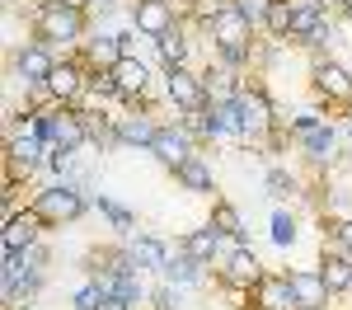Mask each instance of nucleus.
I'll return each mask as SVG.
<instances>
[{"mask_svg": "<svg viewBox=\"0 0 352 310\" xmlns=\"http://www.w3.org/2000/svg\"><path fill=\"white\" fill-rule=\"evenodd\" d=\"M127 250L136 254V263H141V268H164V263H169V250H164L160 240H151V235H136Z\"/></svg>", "mask_w": 352, "mask_h": 310, "instance_id": "b1692460", "label": "nucleus"}, {"mask_svg": "<svg viewBox=\"0 0 352 310\" xmlns=\"http://www.w3.org/2000/svg\"><path fill=\"white\" fill-rule=\"evenodd\" d=\"M122 56H127V43H122V38H94V43L85 47V66H89V71H113Z\"/></svg>", "mask_w": 352, "mask_h": 310, "instance_id": "dca6fc26", "label": "nucleus"}, {"mask_svg": "<svg viewBox=\"0 0 352 310\" xmlns=\"http://www.w3.org/2000/svg\"><path fill=\"white\" fill-rule=\"evenodd\" d=\"M85 80H89L85 66H76V61H56L52 76H47V94H52V104H80V99H85Z\"/></svg>", "mask_w": 352, "mask_h": 310, "instance_id": "6e6552de", "label": "nucleus"}, {"mask_svg": "<svg viewBox=\"0 0 352 310\" xmlns=\"http://www.w3.org/2000/svg\"><path fill=\"white\" fill-rule=\"evenodd\" d=\"M230 5H235V0H192V19H197L202 28H212Z\"/></svg>", "mask_w": 352, "mask_h": 310, "instance_id": "c85d7f7f", "label": "nucleus"}, {"mask_svg": "<svg viewBox=\"0 0 352 310\" xmlns=\"http://www.w3.org/2000/svg\"><path fill=\"white\" fill-rule=\"evenodd\" d=\"M80 118H85V137H89V146H94V151L118 146V118H104L99 109H80Z\"/></svg>", "mask_w": 352, "mask_h": 310, "instance_id": "f3484780", "label": "nucleus"}, {"mask_svg": "<svg viewBox=\"0 0 352 310\" xmlns=\"http://www.w3.org/2000/svg\"><path fill=\"white\" fill-rule=\"evenodd\" d=\"M343 19H348V28H352V0H348V10H343Z\"/></svg>", "mask_w": 352, "mask_h": 310, "instance_id": "79ce46f5", "label": "nucleus"}, {"mask_svg": "<svg viewBox=\"0 0 352 310\" xmlns=\"http://www.w3.org/2000/svg\"><path fill=\"white\" fill-rule=\"evenodd\" d=\"M164 94H169V104H179L184 113H197L202 104H207L202 76H192L188 66H179V71H169V76H164Z\"/></svg>", "mask_w": 352, "mask_h": 310, "instance_id": "1a4fd4ad", "label": "nucleus"}, {"mask_svg": "<svg viewBox=\"0 0 352 310\" xmlns=\"http://www.w3.org/2000/svg\"><path fill=\"white\" fill-rule=\"evenodd\" d=\"M38 235H43V221H38L33 212H19V217H10V221H5V250H19V254H24L28 245H38Z\"/></svg>", "mask_w": 352, "mask_h": 310, "instance_id": "4468645a", "label": "nucleus"}, {"mask_svg": "<svg viewBox=\"0 0 352 310\" xmlns=\"http://www.w3.org/2000/svg\"><path fill=\"white\" fill-rule=\"evenodd\" d=\"M113 80H118V89H122V99H127V104H141V99H146V89H151V71H146V61L122 56V61L113 66Z\"/></svg>", "mask_w": 352, "mask_h": 310, "instance_id": "f8f14e48", "label": "nucleus"}, {"mask_svg": "<svg viewBox=\"0 0 352 310\" xmlns=\"http://www.w3.org/2000/svg\"><path fill=\"white\" fill-rule=\"evenodd\" d=\"M217 250H221V235L207 225V230H188L184 235V254L188 258H197V263H212L217 258Z\"/></svg>", "mask_w": 352, "mask_h": 310, "instance_id": "4be33fe9", "label": "nucleus"}, {"mask_svg": "<svg viewBox=\"0 0 352 310\" xmlns=\"http://www.w3.org/2000/svg\"><path fill=\"white\" fill-rule=\"evenodd\" d=\"M99 212H104L118 230H132V212H127V207H118V202H109V197H99Z\"/></svg>", "mask_w": 352, "mask_h": 310, "instance_id": "72a5a7b5", "label": "nucleus"}, {"mask_svg": "<svg viewBox=\"0 0 352 310\" xmlns=\"http://www.w3.org/2000/svg\"><path fill=\"white\" fill-rule=\"evenodd\" d=\"M320 273H324L329 291L338 296V291H352V254H333L324 250V263H320Z\"/></svg>", "mask_w": 352, "mask_h": 310, "instance_id": "a211bd4d", "label": "nucleus"}, {"mask_svg": "<svg viewBox=\"0 0 352 310\" xmlns=\"http://www.w3.org/2000/svg\"><path fill=\"white\" fill-rule=\"evenodd\" d=\"M174 301H179V296H174V282H169V287H160V291H155V306H160V310H174Z\"/></svg>", "mask_w": 352, "mask_h": 310, "instance_id": "c9c22d12", "label": "nucleus"}, {"mask_svg": "<svg viewBox=\"0 0 352 310\" xmlns=\"http://www.w3.org/2000/svg\"><path fill=\"white\" fill-rule=\"evenodd\" d=\"M28 212L43 225H71V221L85 217V193L76 184H52V188H43V193L28 202Z\"/></svg>", "mask_w": 352, "mask_h": 310, "instance_id": "f257e3e1", "label": "nucleus"}, {"mask_svg": "<svg viewBox=\"0 0 352 310\" xmlns=\"http://www.w3.org/2000/svg\"><path fill=\"white\" fill-rule=\"evenodd\" d=\"M174 174H179V184H184L188 193H212V188H217V179H212V169H207V160H202V155H188V160L174 169Z\"/></svg>", "mask_w": 352, "mask_h": 310, "instance_id": "aec40b11", "label": "nucleus"}, {"mask_svg": "<svg viewBox=\"0 0 352 310\" xmlns=\"http://www.w3.org/2000/svg\"><path fill=\"white\" fill-rule=\"evenodd\" d=\"M333 240H338V250H343V254H352V221L333 225Z\"/></svg>", "mask_w": 352, "mask_h": 310, "instance_id": "f704fd0d", "label": "nucleus"}, {"mask_svg": "<svg viewBox=\"0 0 352 310\" xmlns=\"http://www.w3.org/2000/svg\"><path fill=\"white\" fill-rule=\"evenodd\" d=\"M155 52H160L164 71H179V66H188V33H184V28H169L164 38H155Z\"/></svg>", "mask_w": 352, "mask_h": 310, "instance_id": "6ab92c4d", "label": "nucleus"}, {"mask_svg": "<svg viewBox=\"0 0 352 310\" xmlns=\"http://www.w3.org/2000/svg\"><path fill=\"white\" fill-rule=\"evenodd\" d=\"M235 10H240V14H244V19H249L254 28H263V24H268L272 0H235Z\"/></svg>", "mask_w": 352, "mask_h": 310, "instance_id": "2f4dec72", "label": "nucleus"}, {"mask_svg": "<svg viewBox=\"0 0 352 310\" xmlns=\"http://www.w3.org/2000/svg\"><path fill=\"white\" fill-rule=\"evenodd\" d=\"M99 310H127V301H122V296H104V306Z\"/></svg>", "mask_w": 352, "mask_h": 310, "instance_id": "e433bc0d", "label": "nucleus"}, {"mask_svg": "<svg viewBox=\"0 0 352 310\" xmlns=\"http://www.w3.org/2000/svg\"><path fill=\"white\" fill-rule=\"evenodd\" d=\"M324 10H348V0H324Z\"/></svg>", "mask_w": 352, "mask_h": 310, "instance_id": "58836bf2", "label": "nucleus"}, {"mask_svg": "<svg viewBox=\"0 0 352 310\" xmlns=\"http://www.w3.org/2000/svg\"><path fill=\"white\" fill-rule=\"evenodd\" d=\"M151 155H155L160 165L179 169L188 155H197V151H192V137L184 132V122H169V127L160 122V132H155V141H151Z\"/></svg>", "mask_w": 352, "mask_h": 310, "instance_id": "423d86ee", "label": "nucleus"}, {"mask_svg": "<svg viewBox=\"0 0 352 310\" xmlns=\"http://www.w3.org/2000/svg\"><path fill=\"white\" fill-rule=\"evenodd\" d=\"M310 80L315 89L324 94L329 104H352V76L338 66V61H329V56H315V66H310Z\"/></svg>", "mask_w": 352, "mask_h": 310, "instance_id": "0eeeda50", "label": "nucleus"}, {"mask_svg": "<svg viewBox=\"0 0 352 310\" xmlns=\"http://www.w3.org/2000/svg\"><path fill=\"white\" fill-rule=\"evenodd\" d=\"M272 104H268V94H249V89H240V137L244 141H263L272 132Z\"/></svg>", "mask_w": 352, "mask_h": 310, "instance_id": "20e7f679", "label": "nucleus"}, {"mask_svg": "<svg viewBox=\"0 0 352 310\" xmlns=\"http://www.w3.org/2000/svg\"><path fill=\"white\" fill-rule=\"evenodd\" d=\"M94 5H99V10H104V14H109V10H113V0H94Z\"/></svg>", "mask_w": 352, "mask_h": 310, "instance_id": "a19ab883", "label": "nucleus"}, {"mask_svg": "<svg viewBox=\"0 0 352 310\" xmlns=\"http://www.w3.org/2000/svg\"><path fill=\"white\" fill-rule=\"evenodd\" d=\"M71 306H76V310H99V306H104V287H99V282L89 278V282L80 287V291L71 296Z\"/></svg>", "mask_w": 352, "mask_h": 310, "instance_id": "c756f323", "label": "nucleus"}, {"mask_svg": "<svg viewBox=\"0 0 352 310\" xmlns=\"http://www.w3.org/2000/svg\"><path fill=\"white\" fill-rule=\"evenodd\" d=\"M292 14H296V5H292V0H272V10H268V33L272 38H282V43H287V38H292Z\"/></svg>", "mask_w": 352, "mask_h": 310, "instance_id": "bb28decb", "label": "nucleus"}, {"mask_svg": "<svg viewBox=\"0 0 352 310\" xmlns=\"http://www.w3.org/2000/svg\"><path fill=\"white\" fill-rule=\"evenodd\" d=\"M85 94H89L94 104L122 99V89H118V80H113V71H89V80H85Z\"/></svg>", "mask_w": 352, "mask_h": 310, "instance_id": "a878e982", "label": "nucleus"}, {"mask_svg": "<svg viewBox=\"0 0 352 310\" xmlns=\"http://www.w3.org/2000/svg\"><path fill=\"white\" fill-rule=\"evenodd\" d=\"M33 38L38 43H76V38H85V10L43 0L38 19H33Z\"/></svg>", "mask_w": 352, "mask_h": 310, "instance_id": "f03ea898", "label": "nucleus"}, {"mask_svg": "<svg viewBox=\"0 0 352 310\" xmlns=\"http://www.w3.org/2000/svg\"><path fill=\"white\" fill-rule=\"evenodd\" d=\"M212 230L217 235H244V221H240V212H235V202H217L212 207Z\"/></svg>", "mask_w": 352, "mask_h": 310, "instance_id": "cd10ccee", "label": "nucleus"}, {"mask_svg": "<svg viewBox=\"0 0 352 310\" xmlns=\"http://www.w3.org/2000/svg\"><path fill=\"white\" fill-rule=\"evenodd\" d=\"M272 240L287 250V245H296V217H287V212H272Z\"/></svg>", "mask_w": 352, "mask_h": 310, "instance_id": "7c9ffc66", "label": "nucleus"}, {"mask_svg": "<svg viewBox=\"0 0 352 310\" xmlns=\"http://www.w3.org/2000/svg\"><path fill=\"white\" fill-rule=\"evenodd\" d=\"M155 132H160V122H155V118H141V113L118 118V141H122V146H146V151H151Z\"/></svg>", "mask_w": 352, "mask_h": 310, "instance_id": "2eb2a0df", "label": "nucleus"}, {"mask_svg": "<svg viewBox=\"0 0 352 310\" xmlns=\"http://www.w3.org/2000/svg\"><path fill=\"white\" fill-rule=\"evenodd\" d=\"M296 10H324V0H292Z\"/></svg>", "mask_w": 352, "mask_h": 310, "instance_id": "4c0bfd02", "label": "nucleus"}, {"mask_svg": "<svg viewBox=\"0 0 352 310\" xmlns=\"http://www.w3.org/2000/svg\"><path fill=\"white\" fill-rule=\"evenodd\" d=\"M197 258H188V254H169V263H164L160 273H164V282H174V287H188V282H197Z\"/></svg>", "mask_w": 352, "mask_h": 310, "instance_id": "393cba45", "label": "nucleus"}, {"mask_svg": "<svg viewBox=\"0 0 352 310\" xmlns=\"http://www.w3.org/2000/svg\"><path fill=\"white\" fill-rule=\"evenodd\" d=\"M249 301H254V310H300L287 273H263V278L249 287Z\"/></svg>", "mask_w": 352, "mask_h": 310, "instance_id": "7ed1b4c3", "label": "nucleus"}, {"mask_svg": "<svg viewBox=\"0 0 352 310\" xmlns=\"http://www.w3.org/2000/svg\"><path fill=\"white\" fill-rule=\"evenodd\" d=\"M300 146H305V155H310V160H315V165H320V160H329V155H333V127H329V122H315V127H310V132H305V137H296Z\"/></svg>", "mask_w": 352, "mask_h": 310, "instance_id": "5701e85b", "label": "nucleus"}, {"mask_svg": "<svg viewBox=\"0 0 352 310\" xmlns=\"http://www.w3.org/2000/svg\"><path fill=\"white\" fill-rule=\"evenodd\" d=\"M258 278H263V263H258V254L249 250V245L221 258V287H230V291H249Z\"/></svg>", "mask_w": 352, "mask_h": 310, "instance_id": "39448f33", "label": "nucleus"}, {"mask_svg": "<svg viewBox=\"0 0 352 310\" xmlns=\"http://www.w3.org/2000/svg\"><path fill=\"white\" fill-rule=\"evenodd\" d=\"M52 66H56V61H52V52H47V43H28V47H19V56H14V71H19L28 85L47 80Z\"/></svg>", "mask_w": 352, "mask_h": 310, "instance_id": "ddd939ff", "label": "nucleus"}, {"mask_svg": "<svg viewBox=\"0 0 352 310\" xmlns=\"http://www.w3.org/2000/svg\"><path fill=\"white\" fill-rule=\"evenodd\" d=\"M287 282H292V291H296L300 310H329V296H333V291H329V282H324L320 268H292Z\"/></svg>", "mask_w": 352, "mask_h": 310, "instance_id": "9d476101", "label": "nucleus"}, {"mask_svg": "<svg viewBox=\"0 0 352 310\" xmlns=\"http://www.w3.org/2000/svg\"><path fill=\"white\" fill-rule=\"evenodd\" d=\"M268 193L272 197H292V193H296V179H292L287 169H272V174H268Z\"/></svg>", "mask_w": 352, "mask_h": 310, "instance_id": "473e14b6", "label": "nucleus"}, {"mask_svg": "<svg viewBox=\"0 0 352 310\" xmlns=\"http://www.w3.org/2000/svg\"><path fill=\"white\" fill-rule=\"evenodd\" d=\"M132 24H136V33H146V38H164V33L174 28V5H169V0H136Z\"/></svg>", "mask_w": 352, "mask_h": 310, "instance_id": "9b49d317", "label": "nucleus"}, {"mask_svg": "<svg viewBox=\"0 0 352 310\" xmlns=\"http://www.w3.org/2000/svg\"><path fill=\"white\" fill-rule=\"evenodd\" d=\"M56 5H76V10H85V5H94V0H56Z\"/></svg>", "mask_w": 352, "mask_h": 310, "instance_id": "ea45409f", "label": "nucleus"}, {"mask_svg": "<svg viewBox=\"0 0 352 310\" xmlns=\"http://www.w3.org/2000/svg\"><path fill=\"white\" fill-rule=\"evenodd\" d=\"M324 19H329V10H296V14H292V38H287V43H305V47H310L315 33L324 28Z\"/></svg>", "mask_w": 352, "mask_h": 310, "instance_id": "412c9836", "label": "nucleus"}]
</instances>
